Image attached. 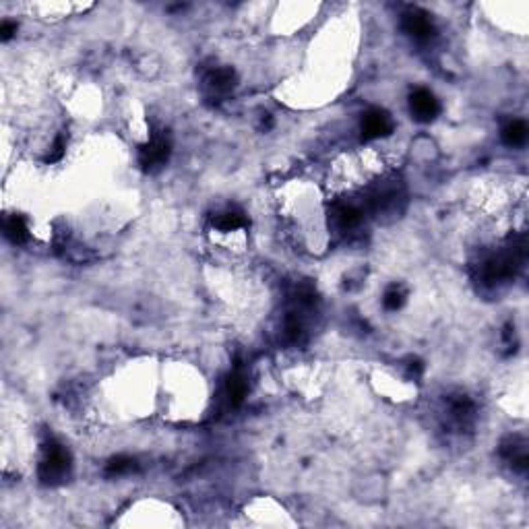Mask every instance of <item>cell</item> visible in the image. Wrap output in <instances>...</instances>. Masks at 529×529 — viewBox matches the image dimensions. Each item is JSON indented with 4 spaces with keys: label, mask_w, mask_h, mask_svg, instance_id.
<instances>
[{
    "label": "cell",
    "mask_w": 529,
    "mask_h": 529,
    "mask_svg": "<svg viewBox=\"0 0 529 529\" xmlns=\"http://www.w3.org/2000/svg\"><path fill=\"white\" fill-rule=\"evenodd\" d=\"M71 465H73V459L66 446H62L58 441H48L44 445V455H42L37 474L44 484H60L71 474Z\"/></svg>",
    "instance_id": "6da1fadb"
},
{
    "label": "cell",
    "mask_w": 529,
    "mask_h": 529,
    "mask_svg": "<svg viewBox=\"0 0 529 529\" xmlns=\"http://www.w3.org/2000/svg\"><path fill=\"white\" fill-rule=\"evenodd\" d=\"M401 28L408 35H412L418 42H430L436 35V28L430 19V15L422 8H410L401 17Z\"/></svg>",
    "instance_id": "7a4b0ae2"
},
{
    "label": "cell",
    "mask_w": 529,
    "mask_h": 529,
    "mask_svg": "<svg viewBox=\"0 0 529 529\" xmlns=\"http://www.w3.org/2000/svg\"><path fill=\"white\" fill-rule=\"evenodd\" d=\"M393 129H395V122H393V118H391V114L387 110L370 108L368 112H364L360 131H362V137L366 141L383 139V137L393 133Z\"/></svg>",
    "instance_id": "3957f363"
},
{
    "label": "cell",
    "mask_w": 529,
    "mask_h": 529,
    "mask_svg": "<svg viewBox=\"0 0 529 529\" xmlns=\"http://www.w3.org/2000/svg\"><path fill=\"white\" fill-rule=\"evenodd\" d=\"M170 139L166 135H153L151 139L147 141L139 151V164L143 170H153V167L166 164L170 157Z\"/></svg>",
    "instance_id": "277c9868"
},
{
    "label": "cell",
    "mask_w": 529,
    "mask_h": 529,
    "mask_svg": "<svg viewBox=\"0 0 529 529\" xmlns=\"http://www.w3.org/2000/svg\"><path fill=\"white\" fill-rule=\"evenodd\" d=\"M410 112L418 122H432L439 116L441 106H439V100L432 91L420 87L416 91H412V95H410Z\"/></svg>",
    "instance_id": "5b68a950"
},
{
    "label": "cell",
    "mask_w": 529,
    "mask_h": 529,
    "mask_svg": "<svg viewBox=\"0 0 529 529\" xmlns=\"http://www.w3.org/2000/svg\"><path fill=\"white\" fill-rule=\"evenodd\" d=\"M203 83H205V91L209 93V97H225L236 87V73L230 66H218L205 75Z\"/></svg>",
    "instance_id": "8992f818"
},
{
    "label": "cell",
    "mask_w": 529,
    "mask_h": 529,
    "mask_svg": "<svg viewBox=\"0 0 529 529\" xmlns=\"http://www.w3.org/2000/svg\"><path fill=\"white\" fill-rule=\"evenodd\" d=\"M502 459L519 474H525L529 468L528 457V443L521 436H509L506 441H502L501 445Z\"/></svg>",
    "instance_id": "52a82bcc"
},
{
    "label": "cell",
    "mask_w": 529,
    "mask_h": 529,
    "mask_svg": "<svg viewBox=\"0 0 529 529\" xmlns=\"http://www.w3.org/2000/svg\"><path fill=\"white\" fill-rule=\"evenodd\" d=\"M333 220L335 223H337V227L343 230V232L356 230V227L364 222V211L358 205L343 203V205H337V207H335Z\"/></svg>",
    "instance_id": "ba28073f"
},
{
    "label": "cell",
    "mask_w": 529,
    "mask_h": 529,
    "mask_svg": "<svg viewBox=\"0 0 529 529\" xmlns=\"http://www.w3.org/2000/svg\"><path fill=\"white\" fill-rule=\"evenodd\" d=\"M448 412H451V418L459 426H463L474 420V401L468 395H455L453 399H448Z\"/></svg>",
    "instance_id": "9c48e42d"
},
{
    "label": "cell",
    "mask_w": 529,
    "mask_h": 529,
    "mask_svg": "<svg viewBox=\"0 0 529 529\" xmlns=\"http://www.w3.org/2000/svg\"><path fill=\"white\" fill-rule=\"evenodd\" d=\"M213 225L220 230V232H236V230H242L249 225V220L246 215L240 211V209H225L222 213H215L213 215Z\"/></svg>",
    "instance_id": "30bf717a"
},
{
    "label": "cell",
    "mask_w": 529,
    "mask_h": 529,
    "mask_svg": "<svg viewBox=\"0 0 529 529\" xmlns=\"http://www.w3.org/2000/svg\"><path fill=\"white\" fill-rule=\"evenodd\" d=\"M246 393H249V383H246V376L240 372V370H236L234 374H230V379H227V385H225V397H227V401H230V405L232 408H238L242 401H244V397H246Z\"/></svg>",
    "instance_id": "8fae6325"
},
{
    "label": "cell",
    "mask_w": 529,
    "mask_h": 529,
    "mask_svg": "<svg viewBox=\"0 0 529 529\" xmlns=\"http://www.w3.org/2000/svg\"><path fill=\"white\" fill-rule=\"evenodd\" d=\"M501 137L509 147H523L528 141V124L523 120H511L502 126Z\"/></svg>",
    "instance_id": "7c38bea8"
},
{
    "label": "cell",
    "mask_w": 529,
    "mask_h": 529,
    "mask_svg": "<svg viewBox=\"0 0 529 529\" xmlns=\"http://www.w3.org/2000/svg\"><path fill=\"white\" fill-rule=\"evenodd\" d=\"M4 236L13 242V244H23L29 240V227L28 222L21 215H11L4 220Z\"/></svg>",
    "instance_id": "4fadbf2b"
},
{
    "label": "cell",
    "mask_w": 529,
    "mask_h": 529,
    "mask_svg": "<svg viewBox=\"0 0 529 529\" xmlns=\"http://www.w3.org/2000/svg\"><path fill=\"white\" fill-rule=\"evenodd\" d=\"M139 470V463L137 459L129 457V455H116L112 457L110 461L106 463V474L112 475V477H118V475H129L133 472Z\"/></svg>",
    "instance_id": "5bb4252c"
},
{
    "label": "cell",
    "mask_w": 529,
    "mask_h": 529,
    "mask_svg": "<svg viewBox=\"0 0 529 529\" xmlns=\"http://www.w3.org/2000/svg\"><path fill=\"white\" fill-rule=\"evenodd\" d=\"M405 290H403V285H397V283H393L389 290L385 292V298H383V304L387 310H399V308L403 307V302H405Z\"/></svg>",
    "instance_id": "9a60e30c"
},
{
    "label": "cell",
    "mask_w": 529,
    "mask_h": 529,
    "mask_svg": "<svg viewBox=\"0 0 529 529\" xmlns=\"http://www.w3.org/2000/svg\"><path fill=\"white\" fill-rule=\"evenodd\" d=\"M64 149H66V135H58L54 141V145H52V149H50V153H48V157H46V162H48V164L60 162L62 155H64Z\"/></svg>",
    "instance_id": "2e32d148"
},
{
    "label": "cell",
    "mask_w": 529,
    "mask_h": 529,
    "mask_svg": "<svg viewBox=\"0 0 529 529\" xmlns=\"http://www.w3.org/2000/svg\"><path fill=\"white\" fill-rule=\"evenodd\" d=\"M17 33V23H13V21H2V25H0V37H2V42H8L13 35Z\"/></svg>",
    "instance_id": "e0dca14e"
},
{
    "label": "cell",
    "mask_w": 529,
    "mask_h": 529,
    "mask_svg": "<svg viewBox=\"0 0 529 529\" xmlns=\"http://www.w3.org/2000/svg\"><path fill=\"white\" fill-rule=\"evenodd\" d=\"M422 370H424V366H422L420 360H410V364H408V376L418 379L420 374H422Z\"/></svg>",
    "instance_id": "ac0fdd59"
}]
</instances>
